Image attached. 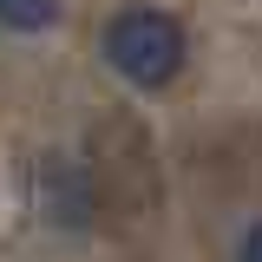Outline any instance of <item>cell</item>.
<instances>
[{
    "instance_id": "cell-1",
    "label": "cell",
    "mask_w": 262,
    "mask_h": 262,
    "mask_svg": "<svg viewBox=\"0 0 262 262\" xmlns=\"http://www.w3.org/2000/svg\"><path fill=\"white\" fill-rule=\"evenodd\" d=\"M105 66L131 79L138 92H158L170 85L177 72H184V53H190V39H184V20L177 13H164V7H118L112 20H105Z\"/></svg>"
},
{
    "instance_id": "cell-2",
    "label": "cell",
    "mask_w": 262,
    "mask_h": 262,
    "mask_svg": "<svg viewBox=\"0 0 262 262\" xmlns=\"http://www.w3.org/2000/svg\"><path fill=\"white\" fill-rule=\"evenodd\" d=\"M33 203H39V216L59 229H85L98 210L92 196V170L79 158H66V151H46V158L33 164Z\"/></svg>"
},
{
    "instance_id": "cell-3",
    "label": "cell",
    "mask_w": 262,
    "mask_h": 262,
    "mask_svg": "<svg viewBox=\"0 0 262 262\" xmlns=\"http://www.w3.org/2000/svg\"><path fill=\"white\" fill-rule=\"evenodd\" d=\"M59 20V0H0V27L13 33H46Z\"/></svg>"
},
{
    "instance_id": "cell-4",
    "label": "cell",
    "mask_w": 262,
    "mask_h": 262,
    "mask_svg": "<svg viewBox=\"0 0 262 262\" xmlns=\"http://www.w3.org/2000/svg\"><path fill=\"white\" fill-rule=\"evenodd\" d=\"M243 262H262V223L249 229V236H243Z\"/></svg>"
}]
</instances>
